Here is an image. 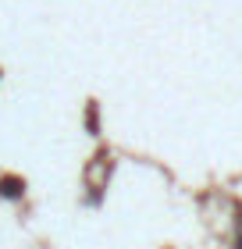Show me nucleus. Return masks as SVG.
Here are the masks:
<instances>
[{
	"label": "nucleus",
	"instance_id": "obj_1",
	"mask_svg": "<svg viewBox=\"0 0 242 249\" xmlns=\"http://www.w3.org/2000/svg\"><path fill=\"white\" fill-rule=\"evenodd\" d=\"M21 192H25V182H21L18 175H4L0 178V196L4 199H18Z\"/></svg>",
	"mask_w": 242,
	"mask_h": 249
},
{
	"label": "nucleus",
	"instance_id": "obj_2",
	"mask_svg": "<svg viewBox=\"0 0 242 249\" xmlns=\"http://www.w3.org/2000/svg\"><path fill=\"white\" fill-rule=\"evenodd\" d=\"M86 128H89V132H100V121H96V104H89V107H86Z\"/></svg>",
	"mask_w": 242,
	"mask_h": 249
},
{
	"label": "nucleus",
	"instance_id": "obj_3",
	"mask_svg": "<svg viewBox=\"0 0 242 249\" xmlns=\"http://www.w3.org/2000/svg\"><path fill=\"white\" fill-rule=\"evenodd\" d=\"M235 249H242V235H239V239H235Z\"/></svg>",
	"mask_w": 242,
	"mask_h": 249
},
{
	"label": "nucleus",
	"instance_id": "obj_4",
	"mask_svg": "<svg viewBox=\"0 0 242 249\" xmlns=\"http://www.w3.org/2000/svg\"><path fill=\"white\" fill-rule=\"evenodd\" d=\"M239 228H242V210H239Z\"/></svg>",
	"mask_w": 242,
	"mask_h": 249
}]
</instances>
